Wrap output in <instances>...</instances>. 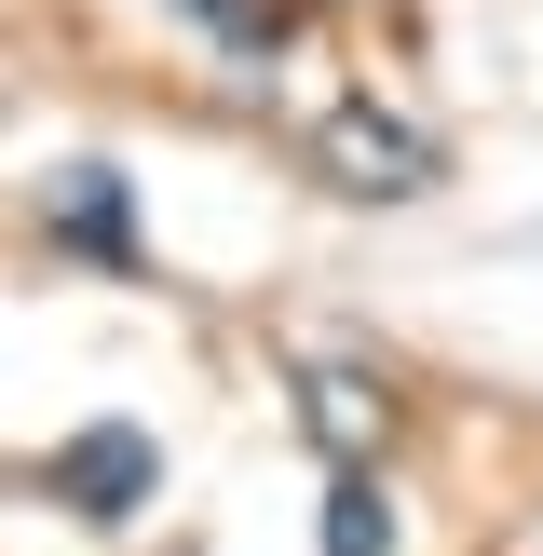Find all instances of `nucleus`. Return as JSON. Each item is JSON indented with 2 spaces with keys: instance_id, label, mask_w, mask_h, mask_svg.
Instances as JSON below:
<instances>
[{
  "instance_id": "obj_3",
  "label": "nucleus",
  "mask_w": 543,
  "mask_h": 556,
  "mask_svg": "<svg viewBox=\"0 0 543 556\" xmlns=\"http://www.w3.org/2000/svg\"><path fill=\"white\" fill-rule=\"evenodd\" d=\"M299 434H313V448L353 476V462L394 434V380H380V367H353V353H313V367H299Z\"/></svg>"
},
{
  "instance_id": "obj_6",
  "label": "nucleus",
  "mask_w": 543,
  "mask_h": 556,
  "mask_svg": "<svg viewBox=\"0 0 543 556\" xmlns=\"http://www.w3.org/2000/svg\"><path fill=\"white\" fill-rule=\"evenodd\" d=\"M177 14L204 27L231 68H272V54H286V27H299V0H177Z\"/></svg>"
},
{
  "instance_id": "obj_2",
  "label": "nucleus",
  "mask_w": 543,
  "mask_h": 556,
  "mask_svg": "<svg viewBox=\"0 0 543 556\" xmlns=\"http://www.w3.org/2000/svg\"><path fill=\"white\" fill-rule=\"evenodd\" d=\"M41 489H54V503L81 516V530H123V516H136V503L163 489V448H150L136 421H81L68 448L41 462Z\"/></svg>"
},
{
  "instance_id": "obj_4",
  "label": "nucleus",
  "mask_w": 543,
  "mask_h": 556,
  "mask_svg": "<svg viewBox=\"0 0 543 556\" xmlns=\"http://www.w3.org/2000/svg\"><path fill=\"white\" fill-rule=\"evenodd\" d=\"M41 231L68 244V258H123V244H136V204H123L109 163H68V177H41Z\"/></svg>"
},
{
  "instance_id": "obj_5",
  "label": "nucleus",
  "mask_w": 543,
  "mask_h": 556,
  "mask_svg": "<svg viewBox=\"0 0 543 556\" xmlns=\"http://www.w3.org/2000/svg\"><path fill=\"white\" fill-rule=\"evenodd\" d=\"M313 543L326 556H394V489L353 462V476H326V516H313Z\"/></svg>"
},
{
  "instance_id": "obj_1",
  "label": "nucleus",
  "mask_w": 543,
  "mask_h": 556,
  "mask_svg": "<svg viewBox=\"0 0 543 556\" xmlns=\"http://www.w3.org/2000/svg\"><path fill=\"white\" fill-rule=\"evenodd\" d=\"M313 177L340 190V204H421L434 177H449V150H434L407 109H380V96H340L313 123Z\"/></svg>"
}]
</instances>
